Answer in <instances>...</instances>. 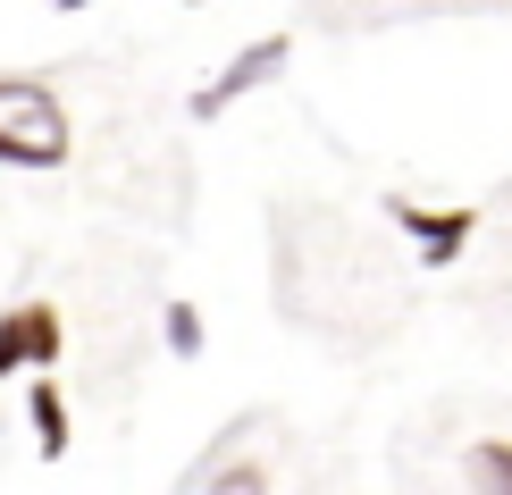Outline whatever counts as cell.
I'll list each match as a JSON object with an SVG mask.
<instances>
[{
  "label": "cell",
  "instance_id": "1",
  "mask_svg": "<svg viewBox=\"0 0 512 495\" xmlns=\"http://www.w3.org/2000/svg\"><path fill=\"white\" fill-rule=\"evenodd\" d=\"M68 101L51 93L42 76H0V168H68Z\"/></svg>",
  "mask_w": 512,
  "mask_h": 495
},
{
  "label": "cell",
  "instance_id": "2",
  "mask_svg": "<svg viewBox=\"0 0 512 495\" xmlns=\"http://www.w3.org/2000/svg\"><path fill=\"white\" fill-rule=\"evenodd\" d=\"M59 353H68V319L51 303H9L0 311V378H51Z\"/></svg>",
  "mask_w": 512,
  "mask_h": 495
},
{
  "label": "cell",
  "instance_id": "3",
  "mask_svg": "<svg viewBox=\"0 0 512 495\" xmlns=\"http://www.w3.org/2000/svg\"><path fill=\"white\" fill-rule=\"evenodd\" d=\"M286 59H294V34H261L252 51H236V59H227V68L194 93V118H227L244 93H261V84H277V76H286Z\"/></svg>",
  "mask_w": 512,
  "mask_h": 495
},
{
  "label": "cell",
  "instance_id": "4",
  "mask_svg": "<svg viewBox=\"0 0 512 495\" xmlns=\"http://www.w3.org/2000/svg\"><path fill=\"white\" fill-rule=\"evenodd\" d=\"M387 219L412 235L420 261H462V252H471V235H479V210H471V202L429 210V202H412V193H387Z\"/></svg>",
  "mask_w": 512,
  "mask_h": 495
},
{
  "label": "cell",
  "instance_id": "5",
  "mask_svg": "<svg viewBox=\"0 0 512 495\" xmlns=\"http://www.w3.org/2000/svg\"><path fill=\"white\" fill-rule=\"evenodd\" d=\"M26 428H34V454H42V462H68L76 420H68V395H59V378H26Z\"/></svg>",
  "mask_w": 512,
  "mask_h": 495
},
{
  "label": "cell",
  "instance_id": "6",
  "mask_svg": "<svg viewBox=\"0 0 512 495\" xmlns=\"http://www.w3.org/2000/svg\"><path fill=\"white\" fill-rule=\"evenodd\" d=\"M462 479H471V495H512V437H471Z\"/></svg>",
  "mask_w": 512,
  "mask_h": 495
},
{
  "label": "cell",
  "instance_id": "7",
  "mask_svg": "<svg viewBox=\"0 0 512 495\" xmlns=\"http://www.w3.org/2000/svg\"><path fill=\"white\" fill-rule=\"evenodd\" d=\"M202 495H269V462H252V454H227V462H210Z\"/></svg>",
  "mask_w": 512,
  "mask_h": 495
},
{
  "label": "cell",
  "instance_id": "8",
  "mask_svg": "<svg viewBox=\"0 0 512 495\" xmlns=\"http://www.w3.org/2000/svg\"><path fill=\"white\" fill-rule=\"evenodd\" d=\"M160 344H168L177 361H202V344H210L202 311H194V303H168V311H160Z\"/></svg>",
  "mask_w": 512,
  "mask_h": 495
},
{
  "label": "cell",
  "instance_id": "9",
  "mask_svg": "<svg viewBox=\"0 0 512 495\" xmlns=\"http://www.w3.org/2000/svg\"><path fill=\"white\" fill-rule=\"evenodd\" d=\"M42 9H59V17H76V9H93V0H42Z\"/></svg>",
  "mask_w": 512,
  "mask_h": 495
},
{
  "label": "cell",
  "instance_id": "10",
  "mask_svg": "<svg viewBox=\"0 0 512 495\" xmlns=\"http://www.w3.org/2000/svg\"><path fill=\"white\" fill-rule=\"evenodd\" d=\"M185 9H202V0H185Z\"/></svg>",
  "mask_w": 512,
  "mask_h": 495
}]
</instances>
